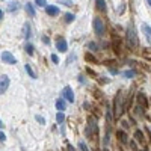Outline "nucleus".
<instances>
[{
    "instance_id": "nucleus-37",
    "label": "nucleus",
    "mask_w": 151,
    "mask_h": 151,
    "mask_svg": "<svg viewBox=\"0 0 151 151\" xmlns=\"http://www.w3.org/2000/svg\"><path fill=\"white\" fill-rule=\"evenodd\" d=\"M0 127H3V124H2V121H0Z\"/></svg>"
},
{
    "instance_id": "nucleus-23",
    "label": "nucleus",
    "mask_w": 151,
    "mask_h": 151,
    "mask_svg": "<svg viewBox=\"0 0 151 151\" xmlns=\"http://www.w3.org/2000/svg\"><path fill=\"white\" fill-rule=\"evenodd\" d=\"M57 2L65 5V6H71V5H73V0H57Z\"/></svg>"
},
{
    "instance_id": "nucleus-4",
    "label": "nucleus",
    "mask_w": 151,
    "mask_h": 151,
    "mask_svg": "<svg viewBox=\"0 0 151 151\" xmlns=\"http://www.w3.org/2000/svg\"><path fill=\"white\" fill-rule=\"evenodd\" d=\"M94 30H95V33H97L98 36H101V35L104 33V24H103V21H101L98 17L94 18Z\"/></svg>"
},
{
    "instance_id": "nucleus-20",
    "label": "nucleus",
    "mask_w": 151,
    "mask_h": 151,
    "mask_svg": "<svg viewBox=\"0 0 151 151\" xmlns=\"http://www.w3.org/2000/svg\"><path fill=\"white\" fill-rule=\"evenodd\" d=\"M26 51H27V55L33 56V45H32V44H26Z\"/></svg>"
},
{
    "instance_id": "nucleus-12",
    "label": "nucleus",
    "mask_w": 151,
    "mask_h": 151,
    "mask_svg": "<svg viewBox=\"0 0 151 151\" xmlns=\"http://www.w3.org/2000/svg\"><path fill=\"white\" fill-rule=\"evenodd\" d=\"M97 9L98 11H101V12H104L106 11V3H104V0H97Z\"/></svg>"
},
{
    "instance_id": "nucleus-1",
    "label": "nucleus",
    "mask_w": 151,
    "mask_h": 151,
    "mask_svg": "<svg viewBox=\"0 0 151 151\" xmlns=\"http://www.w3.org/2000/svg\"><path fill=\"white\" fill-rule=\"evenodd\" d=\"M127 42H128L130 47H137V45H139V39H137L136 30L132 24H130L128 29H127Z\"/></svg>"
},
{
    "instance_id": "nucleus-2",
    "label": "nucleus",
    "mask_w": 151,
    "mask_h": 151,
    "mask_svg": "<svg viewBox=\"0 0 151 151\" xmlns=\"http://www.w3.org/2000/svg\"><path fill=\"white\" fill-rule=\"evenodd\" d=\"M122 103H124V100H122V94L118 92V95H116V98H115V116H116V118H120V116L122 115V112H124Z\"/></svg>"
},
{
    "instance_id": "nucleus-14",
    "label": "nucleus",
    "mask_w": 151,
    "mask_h": 151,
    "mask_svg": "<svg viewBox=\"0 0 151 151\" xmlns=\"http://www.w3.org/2000/svg\"><path fill=\"white\" fill-rule=\"evenodd\" d=\"M142 30H143V33H145L147 36H151V27L147 23H142Z\"/></svg>"
},
{
    "instance_id": "nucleus-10",
    "label": "nucleus",
    "mask_w": 151,
    "mask_h": 151,
    "mask_svg": "<svg viewBox=\"0 0 151 151\" xmlns=\"http://www.w3.org/2000/svg\"><path fill=\"white\" fill-rule=\"evenodd\" d=\"M23 38L24 39H29L30 38V26H29V23H26L23 26Z\"/></svg>"
},
{
    "instance_id": "nucleus-32",
    "label": "nucleus",
    "mask_w": 151,
    "mask_h": 151,
    "mask_svg": "<svg viewBox=\"0 0 151 151\" xmlns=\"http://www.w3.org/2000/svg\"><path fill=\"white\" fill-rule=\"evenodd\" d=\"M130 147H132V150H137V148H136V143H135V141H132V142H130Z\"/></svg>"
},
{
    "instance_id": "nucleus-26",
    "label": "nucleus",
    "mask_w": 151,
    "mask_h": 151,
    "mask_svg": "<svg viewBox=\"0 0 151 151\" xmlns=\"http://www.w3.org/2000/svg\"><path fill=\"white\" fill-rule=\"evenodd\" d=\"M35 2H36L38 6H45V3H47L45 0H35Z\"/></svg>"
},
{
    "instance_id": "nucleus-8",
    "label": "nucleus",
    "mask_w": 151,
    "mask_h": 151,
    "mask_svg": "<svg viewBox=\"0 0 151 151\" xmlns=\"http://www.w3.org/2000/svg\"><path fill=\"white\" fill-rule=\"evenodd\" d=\"M64 97L67 98L70 103H73L74 101V92H73V89H71V88H65L64 89Z\"/></svg>"
},
{
    "instance_id": "nucleus-27",
    "label": "nucleus",
    "mask_w": 151,
    "mask_h": 151,
    "mask_svg": "<svg viewBox=\"0 0 151 151\" xmlns=\"http://www.w3.org/2000/svg\"><path fill=\"white\" fill-rule=\"evenodd\" d=\"M36 121H38V122H41V124H45V120H44L42 116H39V115H36Z\"/></svg>"
},
{
    "instance_id": "nucleus-21",
    "label": "nucleus",
    "mask_w": 151,
    "mask_h": 151,
    "mask_svg": "<svg viewBox=\"0 0 151 151\" xmlns=\"http://www.w3.org/2000/svg\"><path fill=\"white\" fill-rule=\"evenodd\" d=\"M85 57H86V61H89V62H94V64L97 62V59L91 55V53H86V56H85Z\"/></svg>"
},
{
    "instance_id": "nucleus-6",
    "label": "nucleus",
    "mask_w": 151,
    "mask_h": 151,
    "mask_svg": "<svg viewBox=\"0 0 151 151\" xmlns=\"http://www.w3.org/2000/svg\"><path fill=\"white\" fill-rule=\"evenodd\" d=\"M9 88V77L8 76H0V94H3Z\"/></svg>"
},
{
    "instance_id": "nucleus-19",
    "label": "nucleus",
    "mask_w": 151,
    "mask_h": 151,
    "mask_svg": "<svg viewBox=\"0 0 151 151\" xmlns=\"http://www.w3.org/2000/svg\"><path fill=\"white\" fill-rule=\"evenodd\" d=\"M74 14H70V12H68V14H65V21H67V23H71V21H74Z\"/></svg>"
},
{
    "instance_id": "nucleus-11",
    "label": "nucleus",
    "mask_w": 151,
    "mask_h": 151,
    "mask_svg": "<svg viewBox=\"0 0 151 151\" xmlns=\"http://www.w3.org/2000/svg\"><path fill=\"white\" fill-rule=\"evenodd\" d=\"M65 107H67V104H65V101H64V100H57V101H56V109L59 110V112L65 110Z\"/></svg>"
},
{
    "instance_id": "nucleus-5",
    "label": "nucleus",
    "mask_w": 151,
    "mask_h": 151,
    "mask_svg": "<svg viewBox=\"0 0 151 151\" xmlns=\"http://www.w3.org/2000/svg\"><path fill=\"white\" fill-rule=\"evenodd\" d=\"M2 61L6 62V64H11V65L17 64V59L14 57V55H12L11 51H3L2 53Z\"/></svg>"
},
{
    "instance_id": "nucleus-3",
    "label": "nucleus",
    "mask_w": 151,
    "mask_h": 151,
    "mask_svg": "<svg viewBox=\"0 0 151 151\" xmlns=\"http://www.w3.org/2000/svg\"><path fill=\"white\" fill-rule=\"evenodd\" d=\"M97 132H98L97 124H95V121L92 122V118H91V120H89V124H88V128H86V136L89 137V139H94L95 135H97Z\"/></svg>"
},
{
    "instance_id": "nucleus-24",
    "label": "nucleus",
    "mask_w": 151,
    "mask_h": 151,
    "mask_svg": "<svg viewBox=\"0 0 151 151\" xmlns=\"http://www.w3.org/2000/svg\"><path fill=\"white\" fill-rule=\"evenodd\" d=\"M17 9H18V5H17V3L9 5V11H11V12H14V11H17Z\"/></svg>"
},
{
    "instance_id": "nucleus-9",
    "label": "nucleus",
    "mask_w": 151,
    "mask_h": 151,
    "mask_svg": "<svg viewBox=\"0 0 151 151\" xmlns=\"http://www.w3.org/2000/svg\"><path fill=\"white\" fill-rule=\"evenodd\" d=\"M45 11H47L49 15H57L59 14V8H57V6H45Z\"/></svg>"
},
{
    "instance_id": "nucleus-28",
    "label": "nucleus",
    "mask_w": 151,
    "mask_h": 151,
    "mask_svg": "<svg viewBox=\"0 0 151 151\" xmlns=\"http://www.w3.org/2000/svg\"><path fill=\"white\" fill-rule=\"evenodd\" d=\"M88 47H89L91 50H97V44H94V42H89V44H88Z\"/></svg>"
},
{
    "instance_id": "nucleus-34",
    "label": "nucleus",
    "mask_w": 151,
    "mask_h": 151,
    "mask_svg": "<svg viewBox=\"0 0 151 151\" xmlns=\"http://www.w3.org/2000/svg\"><path fill=\"white\" fill-rule=\"evenodd\" d=\"M67 151H74V148L71 147V145H68V148H67Z\"/></svg>"
},
{
    "instance_id": "nucleus-29",
    "label": "nucleus",
    "mask_w": 151,
    "mask_h": 151,
    "mask_svg": "<svg viewBox=\"0 0 151 151\" xmlns=\"http://www.w3.org/2000/svg\"><path fill=\"white\" fill-rule=\"evenodd\" d=\"M79 147H80V148H82L83 151H88V150H86V145H85L83 142H80V143H79Z\"/></svg>"
},
{
    "instance_id": "nucleus-30",
    "label": "nucleus",
    "mask_w": 151,
    "mask_h": 151,
    "mask_svg": "<svg viewBox=\"0 0 151 151\" xmlns=\"http://www.w3.org/2000/svg\"><path fill=\"white\" fill-rule=\"evenodd\" d=\"M5 139H6L5 133H3V132H0V141H2V142H5Z\"/></svg>"
},
{
    "instance_id": "nucleus-17",
    "label": "nucleus",
    "mask_w": 151,
    "mask_h": 151,
    "mask_svg": "<svg viewBox=\"0 0 151 151\" xmlns=\"http://www.w3.org/2000/svg\"><path fill=\"white\" fill-rule=\"evenodd\" d=\"M56 121H57L59 124H62V122L65 121V115H64L62 112H57V115H56Z\"/></svg>"
},
{
    "instance_id": "nucleus-18",
    "label": "nucleus",
    "mask_w": 151,
    "mask_h": 151,
    "mask_svg": "<svg viewBox=\"0 0 151 151\" xmlns=\"http://www.w3.org/2000/svg\"><path fill=\"white\" fill-rule=\"evenodd\" d=\"M135 136H136V139L139 141V142H143V133L141 132V130H136V133H135Z\"/></svg>"
},
{
    "instance_id": "nucleus-22",
    "label": "nucleus",
    "mask_w": 151,
    "mask_h": 151,
    "mask_svg": "<svg viewBox=\"0 0 151 151\" xmlns=\"http://www.w3.org/2000/svg\"><path fill=\"white\" fill-rule=\"evenodd\" d=\"M26 71L29 73V76H30V77H33V79L36 77V76H35V73H33V70H32V68L29 67V65H26Z\"/></svg>"
},
{
    "instance_id": "nucleus-13",
    "label": "nucleus",
    "mask_w": 151,
    "mask_h": 151,
    "mask_svg": "<svg viewBox=\"0 0 151 151\" xmlns=\"http://www.w3.org/2000/svg\"><path fill=\"white\" fill-rule=\"evenodd\" d=\"M137 98H139V103L142 104L143 107H147V106H148V103H147V97L143 95V94H137Z\"/></svg>"
},
{
    "instance_id": "nucleus-36",
    "label": "nucleus",
    "mask_w": 151,
    "mask_h": 151,
    "mask_svg": "<svg viewBox=\"0 0 151 151\" xmlns=\"http://www.w3.org/2000/svg\"><path fill=\"white\" fill-rule=\"evenodd\" d=\"M147 2H148V5H150V6H151V0H147Z\"/></svg>"
},
{
    "instance_id": "nucleus-15",
    "label": "nucleus",
    "mask_w": 151,
    "mask_h": 151,
    "mask_svg": "<svg viewBox=\"0 0 151 151\" xmlns=\"http://www.w3.org/2000/svg\"><path fill=\"white\" fill-rule=\"evenodd\" d=\"M118 137H120V141H121V142H124V143L127 142V135L124 133L122 130H118Z\"/></svg>"
},
{
    "instance_id": "nucleus-25",
    "label": "nucleus",
    "mask_w": 151,
    "mask_h": 151,
    "mask_svg": "<svg viewBox=\"0 0 151 151\" xmlns=\"http://www.w3.org/2000/svg\"><path fill=\"white\" fill-rule=\"evenodd\" d=\"M124 76H126V77H135V71H126V73H124Z\"/></svg>"
},
{
    "instance_id": "nucleus-31",
    "label": "nucleus",
    "mask_w": 151,
    "mask_h": 151,
    "mask_svg": "<svg viewBox=\"0 0 151 151\" xmlns=\"http://www.w3.org/2000/svg\"><path fill=\"white\" fill-rule=\"evenodd\" d=\"M51 61H53L55 64H57V62H59V59H57V56H56V55H53V56H51Z\"/></svg>"
},
{
    "instance_id": "nucleus-16",
    "label": "nucleus",
    "mask_w": 151,
    "mask_h": 151,
    "mask_svg": "<svg viewBox=\"0 0 151 151\" xmlns=\"http://www.w3.org/2000/svg\"><path fill=\"white\" fill-rule=\"evenodd\" d=\"M26 11H27V14H29L30 17H33V15H35V9H33V6H32L30 3L26 5Z\"/></svg>"
},
{
    "instance_id": "nucleus-7",
    "label": "nucleus",
    "mask_w": 151,
    "mask_h": 151,
    "mask_svg": "<svg viewBox=\"0 0 151 151\" xmlns=\"http://www.w3.org/2000/svg\"><path fill=\"white\" fill-rule=\"evenodd\" d=\"M56 49H57L59 51H67V49H68L67 41H65L64 38H59L57 41H56Z\"/></svg>"
},
{
    "instance_id": "nucleus-35",
    "label": "nucleus",
    "mask_w": 151,
    "mask_h": 151,
    "mask_svg": "<svg viewBox=\"0 0 151 151\" xmlns=\"http://www.w3.org/2000/svg\"><path fill=\"white\" fill-rule=\"evenodd\" d=\"M3 17V12H2V9H0V18H2Z\"/></svg>"
},
{
    "instance_id": "nucleus-33",
    "label": "nucleus",
    "mask_w": 151,
    "mask_h": 151,
    "mask_svg": "<svg viewBox=\"0 0 151 151\" xmlns=\"http://www.w3.org/2000/svg\"><path fill=\"white\" fill-rule=\"evenodd\" d=\"M42 41H44L45 44H49V42H50V39H49L47 36H44V38H42Z\"/></svg>"
}]
</instances>
